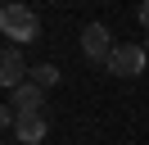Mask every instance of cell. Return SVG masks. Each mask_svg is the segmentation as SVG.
I'll return each mask as SVG.
<instances>
[{
    "label": "cell",
    "instance_id": "6da1fadb",
    "mask_svg": "<svg viewBox=\"0 0 149 145\" xmlns=\"http://www.w3.org/2000/svg\"><path fill=\"white\" fill-rule=\"evenodd\" d=\"M0 32L9 36V45H32V41L41 36V18L32 14L23 0H14V5L0 9Z\"/></svg>",
    "mask_w": 149,
    "mask_h": 145
},
{
    "label": "cell",
    "instance_id": "7a4b0ae2",
    "mask_svg": "<svg viewBox=\"0 0 149 145\" xmlns=\"http://www.w3.org/2000/svg\"><path fill=\"white\" fill-rule=\"evenodd\" d=\"M145 59H149L145 45H136V41H118V45H113V54L104 59V68H109L113 77H140V72H145Z\"/></svg>",
    "mask_w": 149,
    "mask_h": 145
},
{
    "label": "cell",
    "instance_id": "3957f363",
    "mask_svg": "<svg viewBox=\"0 0 149 145\" xmlns=\"http://www.w3.org/2000/svg\"><path fill=\"white\" fill-rule=\"evenodd\" d=\"M81 54H86L91 63H104V59L113 54V32H109L104 23H91V27L81 32Z\"/></svg>",
    "mask_w": 149,
    "mask_h": 145
},
{
    "label": "cell",
    "instance_id": "277c9868",
    "mask_svg": "<svg viewBox=\"0 0 149 145\" xmlns=\"http://www.w3.org/2000/svg\"><path fill=\"white\" fill-rule=\"evenodd\" d=\"M27 77H32V68L23 63L18 45H5V54H0V86H5V91H14V86H23Z\"/></svg>",
    "mask_w": 149,
    "mask_h": 145
},
{
    "label": "cell",
    "instance_id": "5b68a950",
    "mask_svg": "<svg viewBox=\"0 0 149 145\" xmlns=\"http://www.w3.org/2000/svg\"><path fill=\"white\" fill-rule=\"evenodd\" d=\"M9 109H18V113H41L45 109V86H36V82H23V86L9 91Z\"/></svg>",
    "mask_w": 149,
    "mask_h": 145
},
{
    "label": "cell",
    "instance_id": "8992f818",
    "mask_svg": "<svg viewBox=\"0 0 149 145\" xmlns=\"http://www.w3.org/2000/svg\"><path fill=\"white\" fill-rule=\"evenodd\" d=\"M50 132V118L45 113H18V122H14V136H18L23 145H41Z\"/></svg>",
    "mask_w": 149,
    "mask_h": 145
},
{
    "label": "cell",
    "instance_id": "52a82bcc",
    "mask_svg": "<svg viewBox=\"0 0 149 145\" xmlns=\"http://www.w3.org/2000/svg\"><path fill=\"white\" fill-rule=\"evenodd\" d=\"M59 77H63V72H59V68H54V63H36V68H32V82H36V86H45V91H50V86H54V82H59Z\"/></svg>",
    "mask_w": 149,
    "mask_h": 145
},
{
    "label": "cell",
    "instance_id": "ba28073f",
    "mask_svg": "<svg viewBox=\"0 0 149 145\" xmlns=\"http://www.w3.org/2000/svg\"><path fill=\"white\" fill-rule=\"evenodd\" d=\"M136 18H140V27L149 32V0H140V5H136Z\"/></svg>",
    "mask_w": 149,
    "mask_h": 145
},
{
    "label": "cell",
    "instance_id": "9c48e42d",
    "mask_svg": "<svg viewBox=\"0 0 149 145\" xmlns=\"http://www.w3.org/2000/svg\"><path fill=\"white\" fill-rule=\"evenodd\" d=\"M145 50H149V36H145Z\"/></svg>",
    "mask_w": 149,
    "mask_h": 145
},
{
    "label": "cell",
    "instance_id": "30bf717a",
    "mask_svg": "<svg viewBox=\"0 0 149 145\" xmlns=\"http://www.w3.org/2000/svg\"><path fill=\"white\" fill-rule=\"evenodd\" d=\"M5 5H14V0H5Z\"/></svg>",
    "mask_w": 149,
    "mask_h": 145
}]
</instances>
